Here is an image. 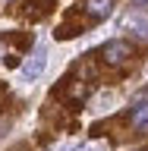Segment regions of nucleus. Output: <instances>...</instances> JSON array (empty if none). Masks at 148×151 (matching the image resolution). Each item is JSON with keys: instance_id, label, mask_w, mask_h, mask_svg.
Returning <instances> with one entry per match:
<instances>
[{"instance_id": "2", "label": "nucleus", "mask_w": 148, "mask_h": 151, "mask_svg": "<svg viewBox=\"0 0 148 151\" xmlns=\"http://www.w3.org/2000/svg\"><path fill=\"white\" fill-rule=\"evenodd\" d=\"M126 57H132V47H129V41H107L104 44V60L107 63H123Z\"/></svg>"}, {"instance_id": "4", "label": "nucleus", "mask_w": 148, "mask_h": 151, "mask_svg": "<svg viewBox=\"0 0 148 151\" xmlns=\"http://www.w3.org/2000/svg\"><path fill=\"white\" fill-rule=\"evenodd\" d=\"M126 28H129L136 38L148 41V16H139V13H132V16L126 19Z\"/></svg>"}, {"instance_id": "3", "label": "nucleus", "mask_w": 148, "mask_h": 151, "mask_svg": "<svg viewBox=\"0 0 148 151\" xmlns=\"http://www.w3.org/2000/svg\"><path fill=\"white\" fill-rule=\"evenodd\" d=\"M129 120H132V129L148 132V98H145V94L132 101V113H129Z\"/></svg>"}, {"instance_id": "6", "label": "nucleus", "mask_w": 148, "mask_h": 151, "mask_svg": "<svg viewBox=\"0 0 148 151\" xmlns=\"http://www.w3.org/2000/svg\"><path fill=\"white\" fill-rule=\"evenodd\" d=\"M132 3H148V0H132Z\"/></svg>"}, {"instance_id": "1", "label": "nucleus", "mask_w": 148, "mask_h": 151, "mask_svg": "<svg viewBox=\"0 0 148 151\" xmlns=\"http://www.w3.org/2000/svg\"><path fill=\"white\" fill-rule=\"evenodd\" d=\"M44 66H47V50L44 47H35V54L22 63V79H25V82H35L38 76L44 73Z\"/></svg>"}, {"instance_id": "5", "label": "nucleus", "mask_w": 148, "mask_h": 151, "mask_svg": "<svg viewBox=\"0 0 148 151\" xmlns=\"http://www.w3.org/2000/svg\"><path fill=\"white\" fill-rule=\"evenodd\" d=\"M85 9H88V16H95V19H107L113 13V0H88Z\"/></svg>"}, {"instance_id": "7", "label": "nucleus", "mask_w": 148, "mask_h": 151, "mask_svg": "<svg viewBox=\"0 0 148 151\" xmlns=\"http://www.w3.org/2000/svg\"><path fill=\"white\" fill-rule=\"evenodd\" d=\"M142 151H148V148H142Z\"/></svg>"}]
</instances>
